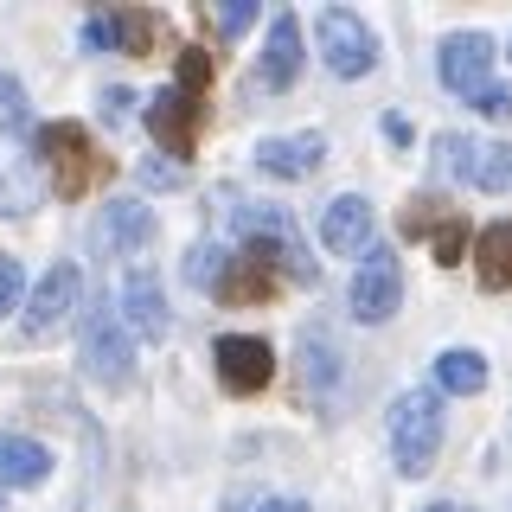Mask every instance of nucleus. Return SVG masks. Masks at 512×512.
<instances>
[{
	"label": "nucleus",
	"mask_w": 512,
	"mask_h": 512,
	"mask_svg": "<svg viewBox=\"0 0 512 512\" xmlns=\"http://www.w3.org/2000/svg\"><path fill=\"white\" fill-rule=\"evenodd\" d=\"M20 301H26V269L13 256H0V314H13Z\"/></svg>",
	"instance_id": "nucleus-29"
},
{
	"label": "nucleus",
	"mask_w": 512,
	"mask_h": 512,
	"mask_svg": "<svg viewBox=\"0 0 512 512\" xmlns=\"http://www.w3.org/2000/svg\"><path fill=\"white\" fill-rule=\"evenodd\" d=\"M122 314H128V327H135L141 340H167V333H173V314H167V295H160L154 269H128V282H122Z\"/></svg>",
	"instance_id": "nucleus-17"
},
{
	"label": "nucleus",
	"mask_w": 512,
	"mask_h": 512,
	"mask_svg": "<svg viewBox=\"0 0 512 512\" xmlns=\"http://www.w3.org/2000/svg\"><path fill=\"white\" fill-rule=\"evenodd\" d=\"M180 180H186V173H180V167H160V160H148V167H141V186H160V192H173Z\"/></svg>",
	"instance_id": "nucleus-33"
},
{
	"label": "nucleus",
	"mask_w": 512,
	"mask_h": 512,
	"mask_svg": "<svg viewBox=\"0 0 512 512\" xmlns=\"http://www.w3.org/2000/svg\"><path fill=\"white\" fill-rule=\"evenodd\" d=\"M423 512H468V506H455V500H436V506H423Z\"/></svg>",
	"instance_id": "nucleus-36"
},
{
	"label": "nucleus",
	"mask_w": 512,
	"mask_h": 512,
	"mask_svg": "<svg viewBox=\"0 0 512 512\" xmlns=\"http://www.w3.org/2000/svg\"><path fill=\"white\" fill-rule=\"evenodd\" d=\"M320 244L340 256H372V205L359 192H340V199L320 212Z\"/></svg>",
	"instance_id": "nucleus-16"
},
{
	"label": "nucleus",
	"mask_w": 512,
	"mask_h": 512,
	"mask_svg": "<svg viewBox=\"0 0 512 512\" xmlns=\"http://www.w3.org/2000/svg\"><path fill=\"white\" fill-rule=\"evenodd\" d=\"M474 282L487 288V295H500L512 288V224H487V231L474 237Z\"/></svg>",
	"instance_id": "nucleus-20"
},
{
	"label": "nucleus",
	"mask_w": 512,
	"mask_h": 512,
	"mask_svg": "<svg viewBox=\"0 0 512 512\" xmlns=\"http://www.w3.org/2000/svg\"><path fill=\"white\" fill-rule=\"evenodd\" d=\"M295 77H301V20H295V13H276V20H269L263 64H256V84H263V90H288Z\"/></svg>",
	"instance_id": "nucleus-18"
},
{
	"label": "nucleus",
	"mask_w": 512,
	"mask_h": 512,
	"mask_svg": "<svg viewBox=\"0 0 512 512\" xmlns=\"http://www.w3.org/2000/svg\"><path fill=\"white\" fill-rule=\"evenodd\" d=\"M436 71L455 96H480L487 90V71H493V39L487 32H448L442 52H436Z\"/></svg>",
	"instance_id": "nucleus-11"
},
{
	"label": "nucleus",
	"mask_w": 512,
	"mask_h": 512,
	"mask_svg": "<svg viewBox=\"0 0 512 512\" xmlns=\"http://www.w3.org/2000/svg\"><path fill=\"white\" fill-rule=\"evenodd\" d=\"M276 288H282V276H276V269L237 250V256H231V276H224V288H218V301H269Z\"/></svg>",
	"instance_id": "nucleus-22"
},
{
	"label": "nucleus",
	"mask_w": 512,
	"mask_h": 512,
	"mask_svg": "<svg viewBox=\"0 0 512 512\" xmlns=\"http://www.w3.org/2000/svg\"><path fill=\"white\" fill-rule=\"evenodd\" d=\"M384 135H391L397 148H404V141H410V122H404V116H384Z\"/></svg>",
	"instance_id": "nucleus-34"
},
{
	"label": "nucleus",
	"mask_w": 512,
	"mask_h": 512,
	"mask_svg": "<svg viewBox=\"0 0 512 512\" xmlns=\"http://www.w3.org/2000/svg\"><path fill=\"white\" fill-rule=\"evenodd\" d=\"M352 301V320H365V327H378V320L397 314V301H404V269H397V250H372L359 263V276L346 288Z\"/></svg>",
	"instance_id": "nucleus-6"
},
{
	"label": "nucleus",
	"mask_w": 512,
	"mask_h": 512,
	"mask_svg": "<svg viewBox=\"0 0 512 512\" xmlns=\"http://www.w3.org/2000/svg\"><path fill=\"white\" fill-rule=\"evenodd\" d=\"M39 160L52 167V192H58V199H84L90 186L109 180V154L90 141L84 122H45L39 128Z\"/></svg>",
	"instance_id": "nucleus-2"
},
{
	"label": "nucleus",
	"mask_w": 512,
	"mask_h": 512,
	"mask_svg": "<svg viewBox=\"0 0 512 512\" xmlns=\"http://www.w3.org/2000/svg\"><path fill=\"white\" fill-rule=\"evenodd\" d=\"M224 276H231V250H224V244H192V250H186V282H192V288L218 295Z\"/></svg>",
	"instance_id": "nucleus-24"
},
{
	"label": "nucleus",
	"mask_w": 512,
	"mask_h": 512,
	"mask_svg": "<svg viewBox=\"0 0 512 512\" xmlns=\"http://www.w3.org/2000/svg\"><path fill=\"white\" fill-rule=\"evenodd\" d=\"M160 39V20L148 7H109L84 20V45L90 52H128V58H148Z\"/></svg>",
	"instance_id": "nucleus-9"
},
{
	"label": "nucleus",
	"mask_w": 512,
	"mask_h": 512,
	"mask_svg": "<svg viewBox=\"0 0 512 512\" xmlns=\"http://www.w3.org/2000/svg\"><path fill=\"white\" fill-rule=\"evenodd\" d=\"M212 359H218V384L231 397H256L276 378V352H269V340H256V333H224L212 346Z\"/></svg>",
	"instance_id": "nucleus-8"
},
{
	"label": "nucleus",
	"mask_w": 512,
	"mask_h": 512,
	"mask_svg": "<svg viewBox=\"0 0 512 512\" xmlns=\"http://www.w3.org/2000/svg\"><path fill=\"white\" fill-rule=\"evenodd\" d=\"M474 160H480V141H468V135H442L436 141V167L448 180H474Z\"/></svg>",
	"instance_id": "nucleus-26"
},
{
	"label": "nucleus",
	"mask_w": 512,
	"mask_h": 512,
	"mask_svg": "<svg viewBox=\"0 0 512 512\" xmlns=\"http://www.w3.org/2000/svg\"><path fill=\"white\" fill-rule=\"evenodd\" d=\"M128 109H135V96H128V90H103V122H109V128H122Z\"/></svg>",
	"instance_id": "nucleus-32"
},
{
	"label": "nucleus",
	"mask_w": 512,
	"mask_h": 512,
	"mask_svg": "<svg viewBox=\"0 0 512 512\" xmlns=\"http://www.w3.org/2000/svg\"><path fill=\"white\" fill-rule=\"evenodd\" d=\"M154 244V212L141 199H109L103 218H96V250L109 256H135Z\"/></svg>",
	"instance_id": "nucleus-14"
},
{
	"label": "nucleus",
	"mask_w": 512,
	"mask_h": 512,
	"mask_svg": "<svg viewBox=\"0 0 512 512\" xmlns=\"http://www.w3.org/2000/svg\"><path fill=\"white\" fill-rule=\"evenodd\" d=\"M231 224H237V244H244V256L269 263L282 282H301V288L320 282V263L308 256V244H301V231H295V218H288L282 205H237Z\"/></svg>",
	"instance_id": "nucleus-1"
},
{
	"label": "nucleus",
	"mask_w": 512,
	"mask_h": 512,
	"mask_svg": "<svg viewBox=\"0 0 512 512\" xmlns=\"http://www.w3.org/2000/svg\"><path fill=\"white\" fill-rule=\"evenodd\" d=\"M32 128V109H26V90L13 77H0V135H26Z\"/></svg>",
	"instance_id": "nucleus-27"
},
{
	"label": "nucleus",
	"mask_w": 512,
	"mask_h": 512,
	"mask_svg": "<svg viewBox=\"0 0 512 512\" xmlns=\"http://www.w3.org/2000/svg\"><path fill=\"white\" fill-rule=\"evenodd\" d=\"M77 295H84V276L77 263H52L39 276V288L26 295V340H52L64 320L77 314Z\"/></svg>",
	"instance_id": "nucleus-7"
},
{
	"label": "nucleus",
	"mask_w": 512,
	"mask_h": 512,
	"mask_svg": "<svg viewBox=\"0 0 512 512\" xmlns=\"http://www.w3.org/2000/svg\"><path fill=\"white\" fill-rule=\"evenodd\" d=\"M32 205H39V167L13 141H0V218H26Z\"/></svg>",
	"instance_id": "nucleus-19"
},
{
	"label": "nucleus",
	"mask_w": 512,
	"mask_h": 512,
	"mask_svg": "<svg viewBox=\"0 0 512 512\" xmlns=\"http://www.w3.org/2000/svg\"><path fill=\"white\" fill-rule=\"evenodd\" d=\"M0 512H13V506H7V493H0Z\"/></svg>",
	"instance_id": "nucleus-37"
},
{
	"label": "nucleus",
	"mask_w": 512,
	"mask_h": 512,
	"mask_svg": "<svg viewBox=\"0 0 512 512\" xmlns=\"http://www.w3.org/2000/svg\"><path fill=\"white\" fill-rule=\"evenodd\" d=\"M256 26V0H224L218 7V32L224 39H237V32H250Z\"/></svg>",
	"instance_id": "nucleus-30"
},
{
	"label": "nucleus",
	"mask_w": 512,
	"mask_h": 512,
	"mask_svg": "<svg viewBox=\"0 0 512 512\" xmlns=\"http://www.w3.org/2000/svg\"><path fill=\"white\" fill-rule=\"evenodd\" d=\"M199 122H205L199 96H186L180 84L160 90V96H148V135H154L173 160H186L192 148H199Z\"/></svg>",
	"instance_id": "nucleus-10"
},
{
	"label": "nucleus",
	"mask_w": 512,
	"mask_h": 512,
	"mask_svg": "<svg viewBox=\"0 0 512 512\" xmlns=\"http://www.w3.org/2000/svg\"><path fill=\"white\" fill-rule=\"evenodd\" d=\"M263 512H308V506H301V500H269Z\"/></svg>",
	"instance_id": "nucleus-35"
},
{
	"label": "nucleus",
	"mask_w": 512,
	"mask_h": 512,
	"mask_svg": "<svg viewBox=\"0 0 512 512\" xmlns=\"http://www.w3.org/2000/svg\"><path fill=\"white\" fill-rule=\"evenodd\" d=\"M45 474H52V455L32 436H0V487H39Z\"/></svg>",
	"instance_id": "nucleus-21"
},
{
	"label": "nucleus",
	"mask_w": 512,
	"mask_h": 512,
	"mask_svg": "<svg viewBox=\"0 0 512 512\" xmlns=\"http://www.w3.org/2000/svg\"><path fill=\"white\" fill-rule=\"evenodd\" d=\"M436 384H442V391H455V397L487 391V359H480V352H468V346L442 352V359H436Z\"/></svg>",
	"instance_id": "nucleus-23"
},
{
	"label": "nucleus",
	"mask_w": 512,
	"mask_h": 512,
	"mask_svg": "<svg viewBox=\"0 0 512 512\" xmlns=\"http://www.w3.org/2000/svg\"><path fill=\"white\" fill-rule=\"evenodd\" d=\"M84 372L103 384V391H128V378H135L128 320H122V308H109V301H96L84 314Z\"/></svg>",
	"instance_id": "nucleus-4"
},
{
	"label": "nucleus",
	"mask_w": 512,
	"mask_h": 512,
	"mask_svg": "<svg viewBox=\"0 0 512 512\" xmlns=\"http://www.w3.org/2000/svg\"><path fill=\"white\" fill-rule=\"evenodd\" d=\"M436 448H442V397L436 391H404L391 404V455L397 474H429L436 468Z\"/></svg>",
	"instance_id": "nucleus-3"
},
{
	"label": "nucleus",
	"mask_w": 512,
	"mask_h": 512,
	"mask_svg": "<svg viewBox=\"0 0 512 512\" xmlns=\"http://www.w3.org/2000/svg\"><path fill=\"white\" fill-rule=\"evenodd\" d=\"M455 205H442V199H410L404 205V237H429V250H436V263H461V250H468V224L461 218H448Z\"/></svg>",
	"instance_id": "nucleus-12"
},
{
	"label": "nucleus",
	"mask_w": 512,
	"mask_h": 512,
	"mask_svg": "<svg viewBox=\"0 0 512 512\" xmlns=\"http://www.w3.org/2000/svg\"><path fill=\"white\" fill-rule=\"evenodd\" d=\"M205 84H212V52L186 45V52H180V90L186 96H205Z\"/></svg>",
	"instance_id": "nucleus-28"
},
{
	"label": "nucleus",
	"mask_w": 512,
	"mask_h": 512,
	"mask_svg": "<svg viewBox=\"0 0 512 512\" xmlns=\"http://www.w3.org/2000/svg\"><path fill=\"white\" fill-rule=\"evenodd\" d=\"M295 352H301V391H308L314 404L327 410L333 397H340V378H346V359L333 352V333H327V327H301Z\"/></svg>",
	"instance_id": "nucleus-13"
},
{
	"label": "nucleus",
	"mask_w": 512,
	"mask_h": 512,
	"mask_svg": "<svg viewBox=\"0 0 512 512\" xmlns=\"http://www.w3.org/2000/svg\"><path fill=\"white\" fill-rule=\"evenodd\" d=\"M314 32H320V58H327L333 77H365L378 64V39L352 7H327Z\"/></svg>",
	"instance_id": "nucleus-5"
},
{
	"label": "nucleus",
	"mask_w": 512,
	"mask_h": 512,
	"mask_svg": "<svg viewBox=\"0 0 512 512\" xmlns=\"http://www.w3.org/2000/svg\"><path fill=\"white\" fill-rule=\"evenodd\" d=\"M474 186L480 192H512V148H500V141H493V148H480V160H474Z\"/></svg>",
	"instance_id": "nucleus-25"
},
{
	"label": "nucleus",
	"mask_w": 512,
	"mask_h": 512,
	"mask_svg": "<svg viewBox=\"0 0 512 512\" xmlns=\"http://www.w3.org/2000/svg\"><path fill=\"white\" fill-rule=\"evenodd\" d=\"M474 109H480V116H512V90L506 84H487V90L474 96Z\"/></svg>",
	"instance_id": "nucleus-31"
},
{
	"label": "nucleus",
	"mask_w": 512,
	"mask_h": 512,
	"mask_svg": "<svg viewBox=\"0 0 512 512\" xmlns=\"http://www.w3.org/2000/svg\"><path fill=\"white\" fill-rule=\"evenodd\" d=\"M327 160V135H269L256 141V167L269 173V180H308V173Z\"/></svg>",
	"instance_id": "nucleus-15"
}]
</instances>
